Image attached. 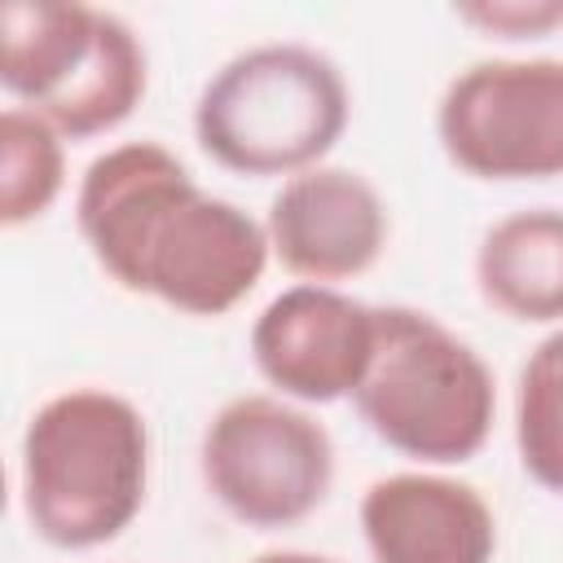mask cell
Wrapping results in <instances>:
<instances>
[{
  "mask_svg": "<svg viewBox=\"0 0 563 563\" xmlns=\"http://www.w3.org/2000/svg\"><path fill=\"white\" fill-rule=\"evenodd\" d=\"M198 466L207 493L246 528L303 523L334 484L330 431L286 396H233L202 427Z\"/></svg>",
  "mask_w": 563,
  "mask_h": 563,
  "instance_id": "cell-6",
  "label": "cell"
},
{
  "mask_svg": "<svg viewBox=\"0 0 563 563\" xmlns=\"http://www.w3.org/2000/svg\"><path fill=\"white\" fill-rule=\"evenodd\" d=\"M150 493V422L110 387L48 396L22 431L18 497L53 550H97L141 515Z\"/></svg>",
  "mask_w": 563,
  "mask_h": 563,
  "instance_id": "cell-2",
  "label": "cell"
},
{
  "mask_svg": "<svg viewBox=\"0 0 563 563\" xmlns=\"http://www.w3.org/2000/svg\"><path fill=\"white\" fill-rule=\"evenodd\" d=\"M378 308L317 282L277 290L251 321V361L273 396L334 405L352 396L374 356Z\"/></svg>",
  "mask_w": 563,
  "mask_h": 563,
  "instance_id": "cell-8",
  "label": "cell"
},
{
  "mask_svg": "<svg viewBox=\"0 0 563 563\" xmlns=\"http://www.w3.org/2000/svg\"><path fill=\"white\" fill-rule=\"evenodd\" d=\"M352 92L334 57L295 40L233 53L194 101L198 150L238 176H299L347 132Z\"/></svg>",
  "mask_w": 563,
  "mask_h": 563,
  "instance_id": "cell-3",
  "label": "cell"
},
{
  "mask_svg": "<svg viewBox=\"0 0 563 563\" xmlns=\"http://www.w3.org/2000/svg\"><path fill=\"white\" fill-rule=\"evenodd\" d=\"M369 563H493L497 515L484 493L444 471H396L361 493Z\"/></svg>",
  "mask_w": 563,
  "mask_h": 563,
  "instance_id": "cell-10",
  "label": "cell"
},
{
  "mask_svg": "<svg viewBox=\"0 0 563 563\" xmlns=\"http://www.w3.org/2000/svg\"><path fill=\"white\" fill-rule=\"evenodd\" d=\"M475 290L519 325H563V207H519L475 246Z\"/></svg>",
  "mask_w": 563,
  "mask_h": 563,
  "instance_id": "cell-11",
  "label": "cell"
},
{
  "mask_svg": "<svg viewBox=\"0 0 563 563\" xmlns=\"http://www.w3.org/2000/svg\"><path fill=\"white\" fill-rule=\"evenodd\" d=\"M251 563H339V559L317 554V550H264V554H255Z\"/></svg>",
  "mask_w": 563,
  "mask_h": 563,
  "instance_id": "cell-15",
  "label": "cell"
},
{
  "mask_svg": "<svg viewBox=\"0 0 563 563\" xmlns=\"http://www.w3.org/2000/svg\"><path fill=\"white\" fill-rule=\"evenodd\" d=\"M453 18L497 40H541L563 26V0H466Z\"/></svg>",
  "mask_w": 563,
  "mask_h": 563,
  "instance_id": "cell-14",
  "label": "cell"
},
{
  "mask_svg": "<svg viewBox=\"0 0 563 563\" xmlns=\"http://www.w3.org/2000/svg\"><path fill=\"white\" fill-rule=\"evenodd\" d=\"M515 449L528 479L563 497V325L550 330L519 365Z\"/></svg>",
  "mask_w": 563,
  "mask_h": 563,
  "instance_id": "cell-13",
  "label": "cell"
},
{
  "mask_svg": "<svg viewBox=\"0 0 563 563\" xmlns=\"http://www.w3.org/2000/svg\"><path fill=\"white\" fill-rule=\"evenodd\" d=\"M75 224L97 268L185 317L233 312L264 277V220L207 194L163 141L101 150L75 189Z\"/></svg>",
  "mask_w": 563,
  "mask_h": 563,
  "instance_id": "cell-1",
  "label": "cell"
},
{
  "mask_svg": "<svg viewBox=\"0 0 563 563\" xmlns=\"http://www.w3.org/2000/svg\"><path fill=\"white\" fill-rule=\"evenodd\" d=\"M264 233L273 260L317 286H339L378 264L391 220L374 180L356 167L317 163L299 176H286L268 198Z\"/></svg>",
  "mask_w": 563,
  "mask_h": 563,
  "instance_id": "cell-9",
  "label": "cell"
},
{
  "mask_svg": "<svg viewBox=\"0 0 563 563\" xmlns=\"http://www.w3.org/2000/svg\"><path fill=\"white\" fill-rule=\"evenodd\" d=\"M0 84L66 141L114 132L150 88L141 35L84 0H9L0 9Z\"/></svg>",
  "mask_w": 563,
  "mask_h": 563,
  "instance_id": "cell-5",
  "label": "cell"
},
{
  "mask_svg": "<svg viewBox=\"0 0 563 563\" xmlns=\"http://www.w3.org/2000/svg\"><path fill=\"white\" fill-rule=\"evenodd\" d=\"M66 189V136L26 106L0 114V224L22 229Z\"/></svg>",
  "mask_w": 563,
  "mask_h": 563,
  "instance_id": "cell-12",
  "label": "cell"
},
{
  "mask_svg": "<svg viewBox=\"0 0 563 563\" xmlns=\"http://www.w3.org/2000/svg\"><path fill=\"white\" fill-rule=\"evenodd\" d=\"M361 422L422 466L471 462L497 418L488 361L440 317L409 303H378L374 356L352 391Z\"/></svg>",
  "mask_w": 563,
  "mask_h": 563,
  "instance_id": "cell-4",
  "label": "cell"
},
{
  "mask_svg": "<svg viewBox=\"0 0 563 563\" xmlns=\"http://www.w3.org/2000/svg\"><path fill=\"white\" fill-rule=\"evenodd\" d=\"M435 136L475 180L563 176V57H484L435 101Z\"/></svg>",
  "mask_w": 563,
  "mask_h": 563,
  "instance_id": "cell-7",
  "label": "cell"
}]
</instances>
